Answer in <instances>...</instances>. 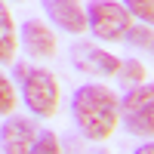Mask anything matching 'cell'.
Returning a JSON list of instances; mask_svg holds the SVG:
<instances>
[{
  "instance_id": "obj_1",
  "label": "cell",
  "mask_w": 154,
  "mask_h": 154,
  "mask_svg": "<svg viewBox=\"0 0 154 154\" xmlns=\"http://www.w3.org/2000/svg\"><path fill=\"white\" fill-rule=\"evenodd\" d=\"M71 114L89 142H105L120 123V99L102 83H83L74 89Z\"/></svg>"
},
{
  "instance_id": "obj_2",
  "label": "cell",
  "mask_w": 154,
  "mask_h": 154,
  "mask_svg": "<svg viewBox=\"0 0 154 154\" xmlns=\"http://www.w3.org/2000/svg\"><path fill=\"white\" fill-rule=\"evenodd\" d=\"M19 74V86L25 96V105L31 108V114L37 117H53L59 111V80L53 71L46 68H31V65H16Z\"/></svg>"
},
{
  "instance_id": "obj_3",
  "label": "cell",
  "mask_w": 154,
  "mask_h": 154,
  "mask_svg": "<svg viewBox=\"0 0 154 154\" xmlns=\"http://www.w3.org/2000/svg\"><path fill=\"white\" fill-rule=\"evenodd\" d=\"M86 28L99 40H120L133 28V16L117 0H93L86 6Z\"/></svg>"
},
{
  "instance_id": "obj_4",
  "label": "cell",
  "mask_w": 154,
  "mask_h": 154,
  "mask_svg": "<svg viewBox=\"0 0 154 154\" xmlns=\"http://www.w3.org/2000/svg\"><path fill=\"white\" fill-rule=\"evenodd\" d=\"M71 62L77 71L93 74V77H117V71H120V59L111 56L108 49H99L96 43H74Z\"/></svg>"
},
{
  "instance_id": "obj_5",
  "label": "cell",
  "mask_w": 154,
  "mask_h": 154,
  "mask_svg": "<svg viewBox=\"0 0 154 154\" xmlns=\"http://www.w3.org/2000/svg\"><path fill=\"white\" fill-rule=\"evenodd\" d=\"M43 9L53 25H59L68 34H83L86 31V9L80 0H43Z\"/></svg>"
},
{
  "instance_id": "obj_6",
  "label": "cell",
  "mask_w": 154,
  "mask_h": 154,
  "mask_svg": "<svg viewBox=\"0 0 154 154\" xmlns=\"http://www.w3.org/2000/svg\"><path fill=\"white\" fill-rule=\"evenodd\" d=\"M0 142H3L6 154H31L37 142V126L25 117H9L0 126Z\"/></svg>"
},
{
  "instance_id": "obj_7",
  "label": "cell",
  "mask_w": 154,
  "mask_h": 154,
  "mask_svg": "<svg viewBox=\"0 0 154 154\" xmlns=\"http://www.w3.org/2000/svg\"><path fill=\"white\" fill-rule=\"evenodd\" d=\"M22 43L28 49V56H34V59H53L56 56V34L40 19H28L22 25Z\"/></svg>"
},
{
  "instance_id": "obj_8",
  "label": "cell",
  "mask_w": 154,
  "mask_h": 154,
  "mask_svg": "<svg viewBox=\"0 0 154 154\" xmlns=\"http://www.w3.org/2000/svg\"><path fill=\"white\" fill-rule=\"evenodd\" d=\"M16 49H19V31H16L9 6L0 0V65L16 59Z\"/></svg>"
},
{
  "instance_id": "obj_9",
  "label": "cell",
  "mask_w": 154,
  "mask_h": 154,
  "mask_svg": "<svg viewBox=\"0 0 154 154\" xmlns=\"http://www.w3.org/2000/svg\"><path fill=\"white\" fill-rule=\"evenodd\" d=\"M123 123H126L130 133L154 139V99L145 102V105H139V108H133V111H126L123 114Z\"/></svg>"
},
{
  "instance_id": "obj_10",
  "label": "cell",
  "mask_w": 154,
  "mask_h": 154,
  "mask_svg": "<svg viewBox=\"0 0 154 154\" xmlns=\"http://www.w3.org/2000/svg\"><path fill=\"white\" fill-rule=\"evenodd\" d=\"M16 105H19L16 86H12V80L0 71V117H9V114L16 111Z\"/></svg>"
},
{
  "instance_id": "obj_11",
  "label": "cell",
  "mask_w": 154,
  "mask_h": 154,
  "mask_svg": "<svg viewBox=\"0 0 154 154\" xmlns=\"http://www.w3.org/2000/svg\"><path fill=\"white\" fill-rule=\"evenodd\" d=\"M31 154H62V145H59V136H56V133H49V130L37 133V142H34Z\"/></svg>"
},
{
  "instance_id": "obj_12",
  "label": "cell",
  "mask_w": 154,
  "mask_h": 154,
  "mask_svg": "<svg viewBox=\"0 0 154 154\" xmlns=\"http://www.w3.org/2000/svg\"><path fill=\"white\" fill-rule=\"evenodd\" d=\"M123 6L130 9V16L142 19L145 25H151V28H154V0H126Z\"/></svg>"
},
{
  "instance_id": "obj_13",
  "label": "cell",
  "mask_w": 154,
  "mask_h": 154,
  "mask_svg": "<svg viewBox=\"0 0 154 154\" xmlns=\"http://www.w3.org/2000/svg\"><path fill=\"white\" fill-rule=\"evenodd\" d=\"M117 77H123L126 83H145V65L136 59H126V62H120Z\"/></svg>"
},
{
  "instance_id": "obj_14",
  "label": "cell",
  "mask_w": 154,
  "mask_h": 154,
  "mask_svg": "<svg viewBox=\"0 0 154 154\" xmlns=\"http://www.w3.org/2000/svg\"><path fill=\"white\" fill-rule=\"evenodd\" d=\"M126 37L136 43V46H145V49H154V28L151 25H133Z\"/></svg>"
},
{
  "instance_id": "obj_15",
  "label": "cell",
  "mask_w": 154,
  "mask_h": 154,
  "mask_svg": "<svg viewBox=\"0 0 154 154\" xmlns=\"http://www.w3.org/2000/svg\"><path fill=\"white\" fill-rule=\"evenodd\" d=\"M133 154H154V142H145L142 148H136Z\"/></svg>"
},
{
  "instance_id": "obj_16",
  "label": "cell",
  "mask_w": 154,
  "mask_h": 154,
  "mask_svg": "<svg viewBox=\"0 0 154 154\" xmlns=\"http://www.w3.org/2000/svg\"><path fill=\"white\" fill-rule=\"evenodd\" d=\"M99 154H108V151H105V148H99Z\"/></svg>"
}]
</instances>
